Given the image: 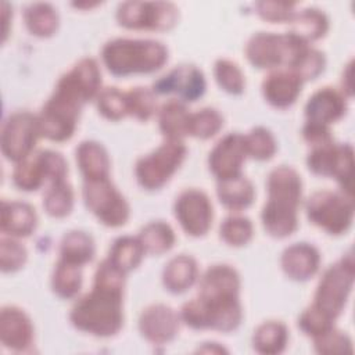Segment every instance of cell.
<instances>
[{
  "label": "cell",
  "instance_id": "816d5d0a",
  "mask_svg": "<svg viewBox=\"0 0 355 355\" xmlns=\"http://www.w3.org/2000/svg\"><path fill=\"white\" fill-rule=\"evenodd\" d=\"M197 352H211V354H222L227 352L226 348L219 345L218 343H202L201 347L197 348Z\"/></svg>",
  "mask_w": 355,
  "mask_h": 355
},
{
  "label": "cell",
  "instance_id": "d6a6232c",
  "mask_svg": "<svg viewBox=\"0 0 355 355\" xmlns=\"http://www.w3.org/2000/svg\"><path fill=\"white\" fill-rule=\"evenodd\" d=\"M22 15L28 32L36 37H50L58 29L60 17L50 3H31L24 8Z\"/></svg>",
  "mask_w": 355,
  "mask_h": 355
},
{
  "label": "cell",
  "instance_id": "4316f807",
  "mask_svg": "<svg viewBox=\"0 0 355 355\" xmlns=\"http://www.w3.org/2000/svg\"><path fill=\"white\" fill-rule=\"evenodd\" d=\"M198 282L197 261L186 254L171 258L162 270V284L172 294H183Z\"/></svg>",
  "mask_w": 355,
  "mask_h": 355
},
{
  "label": "cell",
  "instance_id": "6da1fadb",
  "mask_svg": "<svg viewBox=\"0 0 355 355\" xmlns=\"http://www.w3.org/2000/svg\"><path fill=\"white\" fill-rule=\"evenodd\" d=\"M126 273L103 259L89 293L75 301L69 311L71 324L86 334L110 338L123 326V291Z\"/></svg>",
  "mask_w": 355,
  "mask_h": 355
},
{
  "label": "cell",
  "instance_id": "52a82bcc",
  "mask_svg": "<svg viewBox=\"0 0 355 355\" xmlns=\"http://www.w3.org/2000/svg\"><path fill=\"white\" fill-rule=\"evenodd\" d=\"M85 104L65 89L55 85L54 92L37 114L42 137L61 143L69 140L78 126Z\"/></svg>",
  "mask_w": 355,
  "mask_h": 355
},
{
  "label": "cell",
  "instance_id": "83f0119b",
  "mask_svg": "<svg viewBox=\"0 0 355 355\" xmlns=\"http://www.w3.org/2000/svg\"><path fill=\"white\" fill-rule=\"evenodd\" d=\"M219 202L229 211L240 212L251 207L255 198V189L244 175L216 182Z\"/></svg>",
  "mask_w": 355,
  "mask_h": 355
},
{
  "label": "cell",
  "instance_id": "f35d334b",
  "mask_svg": "<svg viewBox=\"0 0 355 355\" xmlns=\"http://www.w3.org/2000/svg\"><path fill=\"white\" fill-rule=\"evenodd\" d=\"M247 155L257 161H268L277 151V141L273 133L265 126H255L244 135Z\"/></svg>",
  "mask_w": 355,
  "mask_h": 355
},
{
  "label": "cell",
  "instance_id": "603a6c76",
  "mask_svg": "<svg viewBox=\"0 0 355 355\" xmlns=\"http://www.w3.org/2000/svg\"><path fill=\"white\" fill-rule=\"evenodd\" d=\"M347 97L331 86L316 90L304 107L305 119L308 122L330 126L347 114Z\"/></svg>",
  "mask_w": 355,
  "mask_h": 355
},
{
  "label": "cell",
  "instance_id": "f1b7e54d",
  "mask_svg": "<svg viewBox=\"0 0 355 355\" xmlns=\"http://www.w3.org/2000/svg\"><path fill=\"white\" fill-rule=\"evenodd\" d=\"M157 119L159 132L165 139L183 140L187 136L190 112L186 103L178 98L165 101L157 111Z\"/></svg>",
  "mask_w": 355,
  "mask_h": 355
},
{
  "label": "cell",
  "instance_id": "7dc6e473",
  "mask_svg": "<svg viewBox=\"0 0 355 355\" xmlns=\"http://www.w3.org/2000/svg\"><path fill=\"white\" fill-rule=\"evenodd\" d=\"M313 348L318 354L331 355V354H347L352 352V340L345 333L336 327L327 330L326 333L312 338Z\"/></svg>",
  "mask_w": 355,
  "mask_h": 355
},
{
  "label": "cell",
  "instance_id": "b9f144b4",
  "mask_svg": "<svg viewBox=\"0 0 355 355\" xmlns=\"http://www.w3.org/2000/svg\"><path fill=\"white\" fill-rule=\"evenodd\" d=\"M214 76L218 86L229 94H241L245 87V78L240 67L229 60L219 58L214 64Z\"/></svg>",
  "mask_w": 355,
  "mask_h": 355
},
{
  "label": "cell",
  "instance_id": "4fadbf2b",
  "mask_svg": "<svg viewBox=\"0 0 355 355\" xmlns=\"http://www.w3.org/2000/svg\"><path fill=\"white\" fill-rule=\"evenodd\" d=\"M115 18L125 29L165 32L178 24L179 8L169 1H123Z\"/></svg>",
  "mask_w": 355,
  "mask_h": 355
},
{
  "label": "cell",
  "instance_id": "d4e9b609",
  "mask_svg": "<svg viewBox=\"0 0 355 355\" xmlns=\"http://www.w3.org/2000/svg\"><path fill=\"white\" fill-rule=\"evenodd\" d=\"M37 226L35 208L25 201H1L0 229L3 234L15 239L31 236Z\"/></svg>",
  "mask_w": 355,
  "mask_h": 355
},
{
  "label": "cell",
  "instance_id": "e575fe53",
  "mask_svg": "<svg viewBox=\"0 0 355 355\" xmlns=\"http://www.w3.org/2000/svg\"><path fill=\"white\" fill-rule=\"evenodd\" d=\"M139 240L146 251L151 255H162L172 250L176 236L169 223L164 220H154L143 226L139 232Z\"/></svg>",
  "mask_w": 355,
  "mask_h": 355
},
{
  "label": "cell",
  "instance_id": "bcb514c9",
  "mask_svg": "<svg viewBox=\"0 0 355 355\" xmlns=\"http://www.w3.org/2000/svg\"><path fill=\"white\" fill-rule=\"evenodd\" d=\"M334 322L336 320H333L331 318H329L327 315H324L322 311H319L316 306L311 304L298 316L297 326L305 336L315 338L326 333L327 330L333 329Z\"/></svg>",
  "mask_w": 355,
  "mask_h": 355
},
{
  "label": "cell",
  "instance_id": "5bb4252c",
  "mask_svg": "<svg viewBox=\"0 0 355 355\" xmlns=\"http://www.w3.org/2000/svg\"><path fill=\"white\" fill-rule=\"evenodd\" d=\"M40 137L37 114L15 111L4 119L1 126V154L7 161L18 164L35 151L36 143Z\"/></svg>",
  "mask_w": 355,
  "mask_h": 355
},
{
  "label": "cell",
  "instance_id": "2e32d148",
  "mask_svg": "<svg viewBox=\"0 0 355 355\" xmlns=\"http://www.w3.org/2000/svg\"><path fill=\"white\" fill-rule=\"evenodd\" d=\"M207 82L202 71L193 64L175 67L166 75L158 78L151 90L155 94H176L183 103H194L205 93Z\"/></svg>",
  "mask_w": 355,
  "mask_h": 355
},
{
  "label": "cell",
  "instance_id": "836d02e7",
  "mask_svg": "<svg viewBox=\"0 0 355 355\" xmlns=\"http://www.w3.org/2000/svg\"><path fill=\"white\" fill-rule=\"evenodd\" d=\"M144 255L146 251L137 236H121L112 241L107 259L128 275L141 263Z\"/></svg>",
  "mask_w": 355,
  "mask_h": 355
},
{
  "label": "cell",
  "instance_id": "1f68e13d",
  "mask_svg": "<svg viewBox=\"0 0 355 355\" xmlns=\"http://www.w3.org/2000/svg\"><path fill=\"white\" fill-rule=\"evenodd\" d=\"M288 329L280 320L261 323L252 334V348L262 355L282 354L288 343Z\"/></svg>",
  "mask_w": 355,
  "mask_h": 355
},
{
  "label": "cell",
  "instance_id": "8992f818",
  "mask_svg": "<svg viewBox=\"0 0 355 355\" xmlns=\"http://www.w3.org/2000/svg\"><path fill=\"white\" fill-rule=\"evenodd\" d=\"M355 279V262L349 250L340 261L327 266L316 286L312 305L336 320L344 311Z\"/></svg>",
  "mask_w": 355,
  "mask_h": 355
},
{
  "label": "cell",
  "instance_id": "30bf717a",
  "mask_svg": "<svg viewBox=\"0 0 355 355\" xmlns=\"http://www.w3.org/2000/svg\"><path fill=\"white\" fill-rule=\"evenodd\" d=\"M67 175L68 164L62 154L54 150H39L15 164L12 183L18 190L31 193L39 190L46 182L65 180Z\"/></svg>",
  "mask_w": 355,
  "mask_h": 355
},
{
  "label": "cell",
  "instance_id": "7bdbcfd3",
  "mask_svg": "<svg viewBox=\"0 0 355 355\" xmlns=\"http://www.w3.org/2000/svg\"><path fill=\"white\" fill-rule=\"evenodd\" d=\"M94 101L98 114L108 121H121L128 116L126 92L118 87H103Z\"/></svg>",
  "mask_w": 355,
  "mask_h": 355
},
{
  "label": "cell",
  "instance_id": "f5cc1de1",
  "mask_svg": "<svg viewBox=\"0 0 355 355\" xmlns=\"http://www.w3.org/2000/svg\"><path fill=\"white\" fill-rule=\"evenodd\" d=\"M1 7H3V22H4V29H3V42H6V37H7V33H8V28H7V25H8V18H7V14H8V4L4 1L3 4H1Z\"/></svg>",
  "mask_w": 355,
  "mask_h": 355
},
{
  "label": "cell",
  "instance_id": "f907efd6",
  "mask_svg": "<svg viewBox=\"0 0 355 355\" xmlns=\"http://www.w3.org/2000/svg\"><path fill=\"white\" fill-rule=\"evenodd\" d=\"M352 61H349L345 65V69L343 71V78H341V93L347 97L351 98L352 97Z\"/></svg>",
  "mask_w": 355,
  "mask_h": 355
},
{
  "label": "cell",
  "instance_id": "d6986e66",
  "mask_svg": "<svg viewBox=\"0 0 355 355\" xmlns=\"http://www.w3.org/2000/svg\"><path fill=\"white\" fill-rule=\"evenodd\" d=\"M0 341L4 348L12 352L31 351L35 343V327L24 309L15 305L1 308Z\"/></svg>",
  "mask_w": 355,
  "mask_h": 355
},
{
  "label": "cell",
  "instance_id": "ffe728a7",
  "mask_svg": "<svg viewBox=\"0 0 355 355\" xmlns=\"http://www.w3.org/2000/svg\"><path fill=\"white\" fill-rule=\"evenodd\" d=\"M55 85L71 92L86 105L89 101L96 100L103 89L100 67L94 58L83 57L61 75Z\"/></svg>",
  "mask_w": 355,
  "mask_h": 355
},
{
  "label": "cell",
  "instance_id": "44dd1931",
  "mask_svg": "<svg viewBox=\"0 0 355 355\" xmlns=\"http://www.w3.org/2000/svg\"><path fill=\"white\" fill-rule=\"evenodd\" d=\"M240 286V275L233 266L226 263H216L209 266L198 277L197 297L204 300L239 298Z\"/></svg>",
  "mask_w": 355,
  "mask_h": 355
},
{
  "label": "cell",
  "instance_id": "277c9868",
  "mask_svg": "<svg viewBox=\"0 0 355 355\" xmlns=\"http://www.w3.org/2000/svg\"><path fill=\"white\" fill-rule=\"evenodd\" d=\"M183 324L193 330L234 331L243 320V308L239 298L204 300L196 297L184 302L179 311Z\"/></svg>",
  "mask_w": 355,
  "mask_h": 355
},
{
  "label": "cell",
  "instance_id": "8d00e7d4",
  "mask_svg": "<svg viewBox=\"0 0 355 355\" xmlns=\"http://www.w3.org/2000/svg\"><path fill=\"white\" fill-rule=\"evenodd\" d=\"M73 200V190L67 179L54 182L49 184V189L43 196V208L51 218L61 219L72 212Z\"/></svg>",
  "mask_w": 355,
  "mask_h": 355
},
{
  "label": "cell",
  "instance_id": "f546056e",
  "mask_svg": "<svg viewBox=\"0 0 355 355\" xmlns=\"http://www.w3.org/2000/svg\"><path fill=\"white\" fill-rule=\"evenodd\" d=\"M288 24V33H291L293 36H295L306 44H311L312 42L324 37L329 31L327 15L322 10L315 7L295 12Z\"/></svg>",
  "mask_w": 355,
  "mask_h": 355
},
{
  "label": "cell",
  "instance_id": "3957f363",
  "mask_svg": "<svg viewBox=\"0 0 355 355\" xmlns=\"http://www.w3.org/2000/svg\"><path fill=\"white\" fill-rule=\"evenodd\" d=\"M168 57L166 46L153 39L116 37L101 47L104 67L118 78L154 73L166 64Z\"/></svg>",
  "mask_w": 355,
  "mask_h": 355
},
{
  "label": "cell",
  "instance_id": "c3c4849f",
  "mask_svg": "<svg viewBox=\"0 0 355 355\" xmlns=\"http://www.w3.org/2000/svg\"><path fill=\"white\" fill-rule=\"evenodd\" d=\"M295 3L290 1H270V0H263V1H257L254 4L255 12L262 18L263 21L269 24H284L290 22L291 18L294 17L295 11Z\"/></svg>",
  "mask_w": 355,
  "mask_h": 355
},
{
  "label": "cell",
  "instance_id": "9c48e42d",
  "mask_svg": "<svg viewBox=\"0 0 355 355\" xmlns=\"http://www.w3.org/2000/svg\"><path fill=\"white\" fill-rule=\"evenodd\" d=\"M305 211L309 222L327 234H345L354 220V200L343 191L319 190L308 197Z\"/></svg>",
  "mask_w": 355,
  "mask_h": 355
},
{
  "label": "cell",
  "instance_id": "ab89813d",
  "mask_svg": "<svg viewBox=\"0 0 355 355\" xmlns=\"http://www.w3.org/2000/svg\"><path fill=\"white\" fill-rule=\"evenodd\" d=\"M254 236L252 222L247 216L229 215L219 226V237L230 247H243Z\"/></svg>",
  "mask_w": 355,
  "mask_h": 355
},
{
  "label": "cell",
  "instance_id": "681fc988",
  "mask_svg": "<svg viewBox=\"0 0 355 355\" xmlns=\"http://www.w3.org/2000/svg\"><path fill=\"white\" fill-rule=\"evenodd\" d=\"M301 133H302L304 140L311 147L333 141V136L330 133L329 126L322 125V123H315V122L305 121V125L302 126V132Z\"/></svg>",
  "mask_w": 355,
  "mask_h": 355
},
{
  "label": "cell",
  "instance_id": "4dcf8cb0",
  "mask_svg": "<svg viewBox=\"0 0 355 355\" xmlns=\"http://www.w3.org/2000/svg\"><path fill=\"white\" fill-rule=\"evenodd\" d=\"M58 252L60 259L83 268L96 255L94 240L83 230H69L62 236Z\"/></svg>",
  "mask_w": 355,
  "mask_h": 355
},
{
  "label": "cell",
  "instance_id": "ba28073f",
  "mask_svg": "<svg viewBox=\"0 0 355 355\" xmlns=\"http://www.w3.org/2000/svg\"><path fill=\"white\" fill-rule=\"evenodd\" d=\"M187 154L183 140L165 139L155 150L140 157L135 164L137 183L148 190H159L178 172Z\"/></svg>",
  "mask_w": 355,
  "mask_h": 355
},
{
  "label": "cell",
  "instance_id": "db71d44e",
  "mask_svg": "<svg viewBox=\"0 0 355 355\" xmlns=\"http://www.w3.org/2000/svg\"><path fill=\"white\" fill-rule=\"evenodd\" d=\"M98 4L100 3H72V6L76 7V8H89V10L98 6Z\"/></svg>",
  "mask_w": 355,
  "mask_h": 355
},
{
  "label": "cell",
  "instance_id": "7a4b0ae2",
  "mask_svg": "<svg viewBox=\"0 0 355 355\" xmlns=\"http://www.w3.org/2000/svg\"><path fill=\"white\" fill-rule=\"evenodd\" d=\"M268 200L261 211L265 232L273 239H286L298 227V207L302 200V179L287 165L272 169L266 179Z\"/></svg>",
  "mask_w": 355,
  "mask_h": 355
},
{
  "label": "cell",
  "instance_id": "f6af8a7d",
  "mask_svg": "<svg viewBox=\"0 0 355 355\" xmlns=\"http://www.w3.org/2000/svg\"><path fill=\"white\" fill-rule=\"evenodd\" d=\"M28 259L25 245L15 237H1L0 240V269L3 273H14L24 268Z\"/></svg>",
  "mask_w": 355,
  "mask_h": 355
},
{
  "label": "cell",
  "instance_id": "484cf974",
  "mask_svg": "<svg viewBox=\"0 0 355 355\" xmlns=\"http://www.w3.org/2000/svg\"><path fill=\"white\" fill-rule=\"evenodd\" d=\"M76 165L85 180H100L110 178L111 161L104 146L94 140L79 143L75 150Z\"/></svg>",
  "mask_w": 355,
  "mask_h": 355
},
{
  "label": "cell",
  "instance_id": "7402d4cb",
  "mask_svg": "<svg viewBox=\"0 0 355 355\" xmlns=\"http://www.w3.org/2000/svg\"><path fill=\"white\" fill-rule=\"evenodd\" d=\"M304 82L291 69H273L262 80L261 92L265 101L279 110L291 107L301 94Z\"/></svg>",
  "mask_w": 355,
  "mask_h": 355
},
{
  "label": "cell",
  "instance_id": "5b68a950",
  "mask_svg": "<svg viewBox=\"0 0 355 355\" xmlns=\"http://www.w3.org/2000/svg\"><path fill=\"white\" fill-rule=\"evenodd\" d=\"M311 44H306L291 33L257 32L254 33L244 49L248 62L258 69H279L280 67L290 68L297 57Z\"/></svg>",
  "mask_w": 355,
  "mask_h": 355
},
{
  "label": "cell",
  "instance_id": "e0dca14e",
  "mask_svg": "<svg viewBox=\"0 0 355 355\" xmlns=\"http://www.w3.org/2000/svg\"><path fill=\"white\" fill-rule=\"evenodd\" d=\"M247 157L244 135L227 133L216 141L208 154L209 172L216 182L240 176Z\"/></svg>",
  "mask_w": 355,
  "mask_h": 355
},
{
  "label": "cell",
  "instance_id": "d590c367",
  "mask_svg": "<svg viewBox=\"0 0 355 355\" xmlns=\"http://www.w3.org/2000/svg\"><path fill=\"white\" fill-rule=\"evenodd\" d=\"M50 283L51 290L57 297L62 300L75 298L82 287V266L58 258L54 265Z\"/></svg>",
  "mask_w": 355,
  "mask_h": 355
},
{
  "label": "cell",
  "instance_id": "7c38bea8",
  "mask_svg": "<svg viewBox=\"0 0 355 355\" xmlns=\"http://www.w3.org/2000/svg\"><path fill=\"white\" fill-rule=\"evenodd\" d=\"M82 197L86 208L107 227H121L130 216V207L123 194L108 179L85 180Z\"/></svg>",
  "mask_w": 355,
  "mask_h": 355
},
{
  "label": "cell",
  "instance_id": "74e56055",
  "mask_svg": "<svg viewBox=\"0 0 355 355\" xmlns=\"http://www.w3.org/2000/svg\"><path fill=\"white\" fill-rule=\"evenodd\" d=\"M223 128L222 114L212 107H204L196 112H190L187 136L208 140L219 133Z\"/></svg>",
  "mask_w": 355,
  "mask_h": 355
},
{
  "label": "cell",
  "instance_id": "8fae6325",
  "mask_svg": "<svg viewBox=\"0 0 355 355\" xmlns=\"http://www.w3.org/2000/svg\"><path fill=\"white\" fill-rule=\"evenodd\" d=\"M308 169L318 176L333 178L341 191L352 197L354 148L349 143H326L315 146L306 155Z\"/></svg>",
  "mask_w": 355,
  "mask_h": 355
},
{
  "label": "cell",
  "instance_id": "cb8c5ba5",
  "mask_svg": "<svg viewBox=\"0 0 355 355\" xmlns=\"http://www.w3.org/2000/svg\"><path fill=\"white\" fill-rule=\"evenodd\" d=\"M280 266L288 279L306 282L319 270L320 252L309 243H294L282 252Z\"/></svg>",
  "mask_w": 355,
  "mask_h": 355
},
{
  "label": "cell",
  "instance_id": "ee69618b",
  "mask_svg": "<svg viewBox=\"0 0 355 355\" xmlns=\"http://www.w3.org/2000/svg\"><path fill=\"white\" fill-rule=\"evenodd\" d=\"M326 67V57L322 51L308 46L287 69L297 73L302 82L313 80L323 73Z\"/></svg>",
  "mask_w": 355,
  "mask_h": 355
},
{
  "label": "cell",
  "instance_id": "60d3db41",
  "mask_svg": "<svg viewBox=\"0 0 355 355\" xmlns=\"http://www.w3.org/2000/svg\"><path fill=\"white\" fill-rule=\"evenodd\" d=\"M126 101L128 115L140 122L151 119L158 111L157 94L148 87H132L129 92H126Z\"/></svg>",
  "mask_w": 355,
  "mask_h": 355
},
{
  "label": "cell",
  "instance_id": "ac0fdd59",
  "mask_svg": "<svg viewBox=\"0 0 355 355\" xmlns=\"http://www.w3.org/2000/svg\"><path fill=\"white\" fill-rule=\"evenodd\" d=\"M180 323V315L173 308L165 304H153L141 311L137 326L146 341L164 345L176 338Z\"/></svg>",
  "mask_w": 355,
  "mask_h": 355
},
{
  "label": "cell",
  "instance_id": "9a60e30c",
  "mask_svg": "<svg viewBox=\"0 0 355 355\" xmlns=\"http://www.w3.org/2000/svg\"><path fill=\"white\" fill-rule=\"evenodd\" d=\"M173 214L183 232L190 237L205 236L214 220V208L207 193L186 189L175 200Z\"/></svg>",
  "mask_w": 355,
  "mask_h": 355
}]
</instances>
